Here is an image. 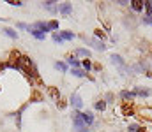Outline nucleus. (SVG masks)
Masks as SVG:
<instances>
[{"mask_svg":"<svg viewBox=\"0 0 152 132\" xmlns=\"http://www.w3.org/2000/svg\"><path fill=\"white\" fill-rule=\"evenodd\" d=\"M20 58H21V53L20 51H16V49H12L11 53H9V58H7V67L9 69H18L20 71Z\"/></svg>","mask_w":152,"mask_h":132,"instance_id":"obj_2","label":"nucleus"},{"mask_svg":"<svg viewBox=\"0 0 152 132\" xmlns=\"http://www.w3.org/2000/svg\"><path fill=\"white\" fill-rule=\"evenodd\" d=\"M81 118H83V123H85V125H92V122H94V115H92L90 111L81 113Z\"/></svg>","mask_w":152,"mask_h":132,"instance_id":"obj_11","label":"nucleus"},{"mask_svg":"<svg viewBox=\"0 0 152 132\" xmlns=\"http://www.w3.org/2000/svg\"><path fill=\"white\" fill-rule=\"evenodd\" d=\"M110 60H112V63H117V65H124V60H122V56H118V55H112L110 56Z\"/></svg>","mask_w":152,"mask_h":132,"instance_id":"obj_15","label":"nucleus"},{"mask_svg":"<svg viewBox=\"0 0 152 132\" xmlns=\"http://www.w3.org/2000/svg\"><path fill=\"white\" fill-rule=\"evenodd\" d=\"M71 11H73V5H71L69 2H64V4H60V5H58V12H62L64 16H69V14H71Z\"/></svg>","mask_w":152,"mask_h":132,"instance_id":"obj_5","label":"nucleus"},{"mask_svg":"<svg viewBox=\"0 0 152 132\" xmlns=\"http://www.w3.org/2000/svg\"><path fill=\"white\" fill-rule=\"evenodd\" d=\"M53 41H55V43H62L64 39L60 37V34H53Z\"/></svg>","mask_w":152,"mask_h":132,"instance_id":"obj_30","label":"nucleus"},{"mask_svg":"<svg viewBox=\"0 0 152 132\" xmlns=\"http://www.w3.org/2000/svg\"><path fill=\"white\" fill-rule=\"evenodd\" d=\"M96 109H99V111H104V109H106V102H104V100H99V102H96Z\"/></svg>","mask_w":152,"mask_h":132,"instance_id":"obj_24","label":"nucleus"},{"mask_svg":"<svg viewBox=\"0 0 152 132\" xmlns=\"http://www.w3.org/2000/svg\"><path fill=\"white\" fill-rule=\"evenodd\" d=\"M76 55H78V56H83V58H90V51H88V49H83V48L76 49Z\"/></svg>","mask_w":152,"mask_h":132,"instance_id":"obj_16","label":"nucleus"},{"mask_svg":"<svg viewBox=\"0 0 152 132\" xmlns=\"http://www.w3.org/2000/svg\"><path fill=\"white\" fill-rule=\"evenodd\" d=\"M71 72H73V76H76V78H83V76H87V72L81 71V69H73Z\"/></svg>","mask_w":152,"mask_h":132,"instance_id":"obj_21","label":"nucleus"},{"mask_svg":"<svg viewBox=\"0 0 152 132\" xmlns=\"http://www.w3.org/2000/svg\"><path fill=\"white\" fill-rule=\"evenodd\" d=\"M60 37H62V39H66V41H71V39H75V34L66 30V32H62V34H60Z\"/></svg>","mask_w":152,"mask_h":132,"instance_id":"obj_19","label":"nucleus"},{"mask_svg":"<svg viewBox=\"0 0 152 132\" xmlns=\"http://www.w3.org/2000/svg\"><path fill=\"white\" fill-rule=\"evenodd\" d=\"M73 123H75V132H87V125L83 123L81 113H78V111L73 113Z\"/></svg>","mask_w":152,"mask_h":132,"instance_id":"obj_3","label":"nucleus"},{"mask_svg":"<svg viewBox=\"0 0 152 132\" xmlns=\"http://www.w3.org/2000/svg\"><path fill=\"white\" fill-rule=\"evenodd\" d=\"M32 28H36V30H41L42 34L50 32V28H48V23H42V21H36V23L32 25Z\"/></svg>","mask_w":152,"mask_h":132,"instance_id":"obj_8","label":"nucleus"},{"mask_svg":"<svg viewBox=\"0 0 152 132\" xmlns=\"http://www.w3.org/2000/svg\"><path fill=\"white\" fill-rule=\"evenodd\" d=\"M66 106H67V100H66L64 97H60V99L57 100V107H58V109H66Z\"/></svg>","mask_w":152,"mask_h":132,"instance_id":"obj_20","label":"nucleus"},{"mask_svg":"<svg viewBox=\"0 0 152 132\" xmlns=\"http://www.w3.org/2000/svg\"><path fill=\"white\" fill-rule=\"evenodd\" d=\"M7 4H11V5H16V7H20V5H23V2H21V0H9Z\"/></svg>","mask_w":152,"mask_h":132,"instance_id":"obj_29","label":"nucleus"},{"mask_svg":"<svg viewBox=\"0 0 152 132\" xmlns=\"http://www.w3.org/2000/svg\"><path fill=\"white\" fill-rule=\"evenodd\" d=\"M94 34H96V37H97V39H104V37H106V34H104L101 28H96V30H94Z\"/></svg>","mask_w":152,"mask_h":132,"instance_id":"obj_23","label":"nucleus"},{"mask_svg":"<svg viewBox=\"0 0 152 132\" xmlns=\"http://www.w3.org/2000/svg\"><path fill=\"white\" fill-rule=\"evenodd\" d=\"M48 95H50L53 100H58V99H60V92H58L57 87H48Z\"/></svg>","mask_w":152,"mask_h":132,"instance_id":"obj_9","label":"nucleus"},{"mask_svg":"<svg viewBox=\"0 0 152 132\" xmlns=\"http://www.w3.org/2000/svg\"><path fill=\"white\" fill-rule=\"evenodd\" d=\"M0 92H2V87H0Z\"/></svg>","mask_w":152,"mask_h":132,"instance_id":"obj_36","label":"nucleus"},{"mask_svg":"<svg viewBox=\"0 0 152 132\" xmlns=\"http://www.w3.org/2000/svg\"><path fill=\"white\" fill-rule=\"evenodd\" d=\"M143 23H147V25H152V18H151V16H147V18H143Z\"/></svg>","mask_w":152,"mask_h":132,"instance_id":"obj_33","label":"nucleus"},{"mask_svg":"<svg viewBox=\"0 0 152 132\" xmlns=\"http://www.w3.org/2000/svg\"><path fill=\"white\" fill-rule=\"evenodd\" d=\"M122 113H124V116H133L134 115V107L129 102H122Z\"/></svg>","mask_w":152,"mask_h":132,"instance_id":"obj_6","label":"nucleus"},{"mask_svg":"<svg viewBox=\"0 0 152 132\" xmlns=\"http://www.w3.org/2000/svg\"><path fill=\"white\" fill-rule=\"evenodd\" d=\"M48 28H50V30H57V28H58V21H57V19H51V21L48 23Z\"/></svg>","mask_w":152,"mask_h":132,"instance_id":"obj_22","label":"nucleus"},{"mask_svg":"<svg viewBox=\"0 0 152 132\" xmlns=\"http://www.w3.org/2000/svg\"><path fill=\"white\" fill-rule=\"evenodd\" d=\"M20 71L28 78L30 83H32L36 78H39V72H37V69L34 67L32 60H30L28 56H25V55H21V58H20Z\"/></svg>","mask_w":152,"mask_h":132,"instance_id":"obj_1","label":"nucleus"},{"mask_svg":"<svg viewBox=\"0 0 152 132\" xmlns=\"http://www.w3.org/2000/svg\"><path fill=\"white\" fill-rule=\"evenodd\" d=\"M42 7L46 9V11H50V12H57L58 11V5H55V2H42Z\"/></svg>","mask_w":152,"mask_h":132,"instance_id":"obj_10","label":"nucleus"},{"mask_svg":"<svg viewBox=\"0 0 152 132\" xmlns=\"http://www.w3.org/2000/svg\"><path fill=\"white\" fill-rule=\"evenodd\" d=\"M136 132H149V131H147L145 127H138V131H136Z\"/></svg>","mask_w":152,"mask_h":132,"instance_id":"obj_35","label":"nucleus"},{"mask_svg":"<svg viewBox=\"0 0 152 132\" xmlns=\"http://www.w3.org/2000/svg\"><path fill=\"white\" fill-rule=\"evenodd\" d=\"M81 65H83V67H85V69H87V71H88V69H90V67H92V63H90V60H88V58H85V60H83V62H81Z\"/></svg>","mask_w":152,"mask_h":132,"instance_id":"obj_28","label":"nucleus"},{"mask_svg":"<svg viewBox=\"0 0 152 132\" xmlns=\"http://www.w3.org/2000/svg\"><path fill=\"white\" fill-rule=\"evenodd\" d=\"M136 95H142V97H149L151 95V92L149 90H138V92H134Z\"/></svg>","mask_w":152,"mask_h":132,"instance_id":"obj_27","label":"nucleus"},{"mask_svg":"<svg viewBox=\"0 0 152 132\" xmlns=\"http://www.w3.org/2000/svg\"><path fill=\"white\" fill-rule=\"evenodd\" d=\"M2 32H4V34H5L7 37H11V39H16V37H18V34H16V32H14L12 28H4Z\"/></svg>","mask_w":152,"mask_h":132,"instance_id":"obj_17","label":"nucleus"},{"mask_svg":"<svg viewBox=\"0 0 152 132\" xmlns=\"http://www.w3.org/2000/svg\"><path fill=\"white\" fill-rule=\"evenodd\" d=\"M145 7H147V12H152V2H145Z\"/></svg>","mask_w":152,"mask_h":132,"instance_id":"obj_32","label":"nucleus"},{"mask_svg":"<svg viewBox=\"0 0 152 132\" xmlns=\"http://www.w3.org/2000/svg\"><path fill=\"white\" fill-rule=\"evenodd\" d=\"M28 30H30V34H32L36 39H39V41H44V39H46V34H42L41 30H36V28H32V27H30Z\"/></svg>","mask_w":152,"mask_h":132,"instance_id":"obj_12","label":"nucleus"},{"mask_svg":"<svg viewBox=\"0 0 152 132\" xmlns=\"http://www.w3.org/2000/svg\"><path fill=\"white\" fill-rule=\"evenodd\" d=\"M71 104H73V107H76V109H81V107H83V100H81V97H80L78 93H75V95L71 97Z\"/></svg>","mask_w":152,"mask_h":132,"instance_id":"obj_7","label":"nucleus"},{"mask_svg":"<svg viewBox=\"0 0 152 132\" xmlns=\"http://www.w3.org/2000/svg\"><path fill=\"white\" fill-rule=\"evenodd\" d=\"M120 95H122V99H124V100H131V99H134V95H136V93H134V92H122Z\"/></svg>","mask_w":152,"mask_h":132,"instance_id":"obj_18","label":"nucleus"},{"mask_svg":"<svg viewBox=\"0 0 152 132\" xmlns=\"http://www.w3.org/2000/svg\"><path fill=\"white\" fill-rule=\"evenodd\" d=\"M67 62H69V65H73V69H76V67H80V62L76 60L75 56H69V60H67Z\"/></svg>","mask_w":152,"mask_h":132,"instance_id":"obj_25","label":"nucleus"},{"mask_svg":"<svg viewBox=\"0 0 152 132\" xmlns=\"http://www.w3.org/2000/svg\"><path fill=\"white\" fill-rule=\"evenodd\" d=\"M138 131V125H136V123H131V125H129V132H136Z\"/></svg>","mask_w":152,"mask_h":132,"instance_id":"obj_31","label":"nucleus"},{"mask_svg":"<svg viewBox=\"0 0 152 132\" xmlns=\"http://www.w3.org/2000/svg\"><path fill=\"white\" fill-rule=\"evenodd\" d=\"M129 4H131V7H133L134 11H142L143 5H145V2H142V0H131Z\"/></svg>","mask_w":152,"mask_h":132,"instance_id":"obj_13","label":"nucleus"},{"mask_svg":"<svg viewBox=\"0 0 152 132\" xmlns=\"http://www.w3.org/2000/svg\"><path fill=\"white\" fill-rule=\"evenodd\" d=\"M88 43L92 44V46H94L97 51H104V48H106V46H104L103 43H99V41H96V39H92V41H88Z\"/></svg>","mask_w":152,"mask_h":132,"instance_id":"obj_14","label":"nucleus"},{"mask_svg":"<svg viewBox=\"0 0 152 132\" xmlns=\"http://www.w3.org/2000/svg\"><path fill=\"white\" fill-rule=\"evenodd\" d=\"M42 93L39 92V88H34L32 90V93H30V99H28V102H42Z\"/></svg>","mask_w":152,"mask_h":132,"instance_id":"obj_4","label":"nucleus"},{"mask_svg":"<svg viewBox=\"0 0 152 132\" xmlns=\"http://www.w3.org/2000/svg\"><path fill=\"white\" fill-rule=\"evenodd\" d=\"M55 67H57L58 71H62V72H66V71H67V65H66V63H62V62H57V63H55Z\"/></svg>","mask_w":152,"mask_h":132,"instance_id":"obj_26","label":"nucleus"},{"mask_svg":"<svg viewBox=\"0 0 152 132\" xmlns=\"http://www.w3.org/2000/svg\"><path fill=\"white\" fill-rule=\"evenodd\" d=\"M18 28H30V27H27L25 23H18Z\"/></svg>","mask_w":152,"mask_h":132,"instance_id":"obj_34","label":"nucleus"}]
</instances>
